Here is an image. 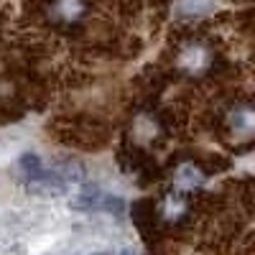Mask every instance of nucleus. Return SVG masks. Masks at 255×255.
Wrapping results in <instances>:
<instances>
[{
	"label": "nucleus",
	"mask_w": 255,
	"mask_h": 255,
	"mask_svg": "<svg viewBox=\"0 0 255 255\" xmlns=\"http://www.w3.org/2000/svg\"><path fill=\"white\" fill-rule=\"evenodd\" d=\"M95 255H113V253H95Z\"/></svg>",
	"instance_id": "obj_3"
},
{
	"label": "nucleus",
	"mask_w": 255,
	"mask_h": 255,
	"mask_svg": "<svg viewBox=\"0 0 255 255\" xmlns=\"http://www.w3.org/2000/svg\"><path fill=\"white\" fill-rule=\"evenodd\" d=\"M26 184H28L31 194H38V197H59V194H67V189H69V181L64 176L49 174V171H44V168H41L38 174L28 176Z\"/></svg>",
	"instance_id": "obj_1"
},
{
	"label": "nucleus",
	"mask_w": 255,
	"mask_h": 255,
	"mask_svg": "<svg viewBox=\"0 0 255 255\" xmlns=\"http://www.w3.org/2000/svg\"><path fill=\"white\" fill-rule=\"evenodd\" d=\"M3 255H28V248H26V245H20V243H15V245H10Z\"/></svg>",
	"instance_id": "obj_2"
}]
</instances>
